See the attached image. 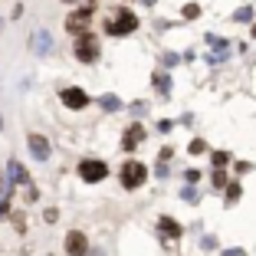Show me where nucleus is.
I'll list each match as a JSON object with an SVG mask.
<instances>
[{
    "mask_svg": "<svg viewBox=\"0 0 256 256\" xmlns=\"http://www.w3.org/2000/svg\"><path fill=\"white\" fill-rule=\"evenodd\" d=\"M138 30V16L132 10H115L112 16L106 20V33L108 36H128V33Z\"/></svg>",
    "mask_w": 256,
    "mask_h": 256,
    "instance_id": "nucleus-1",
    "label": "nucleus"
},
{
    "mask_svg": "<svg viewBox=\"0 0 256 256\" xmlns=\"http://www.w3.org/2000/svg\"><path fill=\"white\" fill-rule=\"evenodd\" d=\"M144 178H148V171H144L142 161H125V164H122V188L135 190V188L144 184Z\"/></svg>",
    "mask_w": 256,
    "mask_h": 256,
    "instance_id": "nucleus-2",
    "label": "nucleus"
},
{
    "mask_svg": "<svg viewBox=\"0 0 256 256\" xmlns=\"http://www.w3.org/2000/svg\"><path fill=\"white\" fill-rule=\"evenodd\" d=\"M76 60L79 62H96L98 60V40L92 33H79V40H76Z\"/></svg>",
    "mask_w": 256,
    "mask_h": 256,
    "instance_id": "nucleus-3",
    "label": "nucleus"
},
{
    "mask_svg": "<svg viewBox=\"0 0 256 256\" xmlns=\"http://www.w3.org/2000/svg\"><path fill=\"white\" fill-rule=\"evenodd\" d=\"M106 174H108L106 161H92V158H86L82 164H79V178H82V181H89V184L106 181Z\"/></svg>",
    "mask_w": 256,
    "mask_h": 256,
    "instance_id": "nucleus-4",
    "label": "nucleus"
},
{
    "mask_svg": "<svg viewBox=\"0 0 256 256\" xmlns=\"http://www.w3.org/2000/svg\"><path fill=\"white\" fill-rule=\"evenodd\" d=\"M89 26H92V10H72V14L66 16V30L69 33H89Z\"/></svg>",
    "mask_w": 256,
    "mask_h": 256,
    "instance_id": "nucleus-5",
    "label": "nucleus"
},
{
    "mask_svg": "<svg viewBox=\"0 0 256 256\" xmlns=\"http://www.w3.org/2000/svg\"><path fill=\"white\" fill-rule=\"evenodd\" d=\"M66 253L69 256H89V240L82 230H69L66 234Z\"/></svg>",
    "mask_w": 256,
    "mask_h": 256,
    "instance_id": "nucleus-6",
    "label": "nucleus"
},
{
    "mask_svg": "<svg viewBox=\"0 0 256 256\" xmlns=\"http://www.w3.org/2000/svg\"><path fill=\"white\" fill-rule=\"evenodd\" d=\"M62 106L66 108H86L89 106V96L79 86H69V89H62Z\"/></svg>",
    "mask_w": 256,
    "mask_h": 256,
    "instance_id": "nucleus-7",
    "label": "nucleus"
},
{
    "mask_svg": "<svg viewBox=\"0 0 256 256\" xmlns=\"http://www.w3.org/2000/svg\"><path fill=\"white\" fill-rule=\"evenodd\" d=\"M26 144H30V154L36 161H46V158H50V142H46L43 135H30V138H26Z\"/></svg>",
    "mask_w": 256,
    "mask_h": 256,
    "instance_id": "nucleus-8",
    "label": "nucleus"
},
{
    "mask_svg": "<svg viewBox=\"0 0 256 256\" xmlns=\"http://www.w3.org/2000/svg\"><path fill=\"white\" fill-rule=\"evenodd\" d=\"M142 138H144V125H138V122H135V125L125 132V138H122V148H125V151H135Z\"/></svg>",
    "mask_w": 256,
    "mask_h": 256,
    "instance_id": "nucleus-9",
    "label": "nucleus"
},
{
    "mask_svg": "<svg viewBox=\"0 0 256 256\" xmlns=\"http://www.w3.org/2000/svg\"><path fill=\"white\" fill-rule=\"evenodd\" d=\"M7 178H10V184H20V188H26V184H30V174L23 171L20 161H10V164H7Z\"/></svg>",
    "mask_w": 256,
    "mask_h": 256,
    "instance_id": "nucleus-10",
    "label": "nucleus"
},
{
    "mask_svg": "<svg viewBox=\"0 0 256 256\" xmlns=\"http://www.w3.org/2000/svg\"><path fill=\"white\" fill-rule=\"evenodd\" d=\"M158 230H161L164 240H178V236H181V226H178V220H171V217H161L158 220Z\"/></svg>",
    "mask_w": 256,
    "mask_h": 256,
    "instance_id": "nucleus-11",
    "label": "nucleus"
},
{
    "mask_svg": "<svg viewBox=\"0 0 256 256\" xmlns=\"http://www.w3.org/2000/svg\"><path fill=\"white\" fill-rule=\"evenodd\" d=\"M10 214V178H0V217Z\"/></svg>",
    "mask_w": 256,
    "mask_h": 256,
    "instance_id": "nucleus-12",
    "label": "nucleus"
},
{
    "mask_svg": "<svg viewBox=\"0 0 256 256\" xmlns=\"http://www.w3.org/2000/svg\"><path fill=\"white\" fill-rule=\"evenodd\" d=\"M10 220H14V230L16 234H26V214H7Z\"/></svg>",
    "mask_w": 256,
    "mask_h": 256,
    "instance_id": "nucleus-13",
    "label": "nucleus"
},
{
    "mask_svg": "<svg viewBox=\"0 0 256 256\" xmlns=\"http://www.w3.org/2000/svg\"><path fill=\"white\" fill-rule=\"evenodd\" d=\"M33 50H36V53H46V50H50V36H46V33H36V36H33Z\"/></svg>",
    "mask_w": 256,
    "mask_h": 256,
    "instance_id": "nucleus-14",
    "label": "nucleus"
},
{
    "mask_svg": "<svg viewBox=\"0 0 256 256\" xmlns=\"http://www.w3.org/2000/svg\"><path fill=\"white\" fill-rule=\"evenodd\" d=\"M214 164L226 168V164H230V154H226V151H214Z\"/></svg>",
    "mask_w": 256,
    "mask_h": 256,
    "instance_id": "nucleus-15",
    "label": "nucleus"
},
{
    "mask_svg": "<svg viewBox=\"0 0 256 256\" xmlns=\"http://www.w3.org/2000/svg\"><path fill=\"white\" fill-rule=\"evenodd\" d=\"M188 151H190V154H204V151H207V144H204L200 138H194V142L188 144Z\"/></svg>",
    "mask_w": 256,
    "mask_h": 256,
    "instance_id": "nucleus-16",
    "label": "nucleus"
},
{
    "mask_svg": "<svg viewBox=\"0 0 256 256\" xmlns=\"http://www.w3.org/2000/svg\"><path fill=\"white\" fill-rule=\"evenodd\" d=\"M250 16H253V10H250V7H240V10H236V14H234V20H240V23H246V20H250Z\"/></svg>",
    "mask_w": 256,
    "mask_h": 256,
    "instance_id": "nucleus-17",
    "label": "nucleus"
},
{
    "mask_svg": "<svg viewBox=\"0 0 256 256\" xmlns=\"http://www.w3.org/2000/svg\"><path fill=\"white\" fill-rule=\"evenodd\" d=\"M184 16H188V20H194V16H200V7H197V4H188V7H184Z\"/></svg>",
    "mask_w": 256,
    "mask_h": 256,
    "instance_id": "nucleus-18",
    "label": "nucleus"
},
{
    "mask_svg": "<svg viewBox=\"0 0 256 256\" xmlns=\"http://www.w3.org/2000/svg\"><path fill=\"white\" fill-rule=\"evenodd\" d=\"M154 86H158V89L168 96V76H164V72H158V76H154Z\"/></svg>",
    "mask_w": 256,
    "mask_h": 256,
    "instance_id": "nucleus-19",
    "label": "nucleus"
},
{
    "mask_svg": "<svg viewBox=\"0 0 256 256\" xmlns=\"http://www.w3.org/2000/svg\"><path fill=\"white\" fill-rule=\"evenodd\" d=\"M102 108H108V112H115V108H118V98L106 96V98H102Z\"/></svg>",
    "mask_w": 256,
    "mask_h": 256,
    "instance_id": "nucleus-20",
    "label": "nucleus"
},
{
    "mask_svg": "<svg viewBox=\"0 0 256 256\" xmlns=\"http://www.w3.org/2000/svg\"><path fill=\"white\" fill-rule=\"evenodd\" d=\"M56 217H60V214H56V207H50V210L43 214V220H46V224H56Z\"/></svg>",
    "mask_w": 256,
    "mask_h": 256,
    "instance_id": "nucleus-21",
    "label": "nucleus"
},
{
    "mask_svg": "<svg viewBox=\"0 0 256 256\" xmlns=\"http://www.w3.org/2000/svg\"><path fill=\"white\" fill-rule=\"evenodd\" d=\"M184 178H188V184H197L200 181V171H184Z\"/></svg>",
    "mask_w": 256,
    "mask_h": 256,
    "instance_id": "nucleus-22",
    "label": "nucleus"
},
{
    "mask_svg": "<svg viewBox=\"0 0 256 256\" xmlns=\"http://www.w3.org/2000/svg\"><path fill=\"white\" fill-rule=\"evenodd\" d=\"M226 197H230V200H236V197H240V188H236V184H230V188H226Z\"/></svg>",
    "mask_w": 256,
    "mask_h": 256,
    "instance_id": "nucleus-23",
    "label": "nucleus"
},
{
    "mask_svg": "<svg viewBox=\"0 0 256 256\" xmlns=\"http://www.w3.org/2000/svg\"><path fill=\"white\" fill-rule=\"evenodd\" d=\"M214 184H217V188H224V184H226V174L217 171V174H214Z\"/></svg>",
    "mask_w": 256,
    "mask_h": 256,
    "instance_id": "nucleus-24",
    "label": "nucleus"
},
{
    "mask_svg": "<svg viewBox=\"0 0 256 256\" xmlns=\"http://www.w3.org/2000/svg\"><path fill=\"white\" fill-rule=\"evenodd\" d=\"M224 256H243V250H226Z\"/></svg>",
    "mask_w": 256,
    "mask_h": 256,
    "instance_id": "nucleus-25",
    "label": "nucleus"
},
{
    "mask_svg": "<svg viewBox=\"0 0 256 256\" xmlns=\"http://www.w3.org/2000/svg\"><path fill=\"white\" fill-rule=\"evenodd\" d=\"M144 4H148V7H151V4H154V0H144Z\"/></svg>",
    "mask_w": 256,
    "mask_h": 256,
    "instance_id": "nucleus-26",
    "label": "nucleus"
},
{
    "mask_svg": "<svg viewBox=\"0 0 256 256\" xmlns=\"http://www.w3.org/2000/svg\"><path fill=\"white\" fill-rule=\"evenodd\" d=\"M62 4H76V0H62Z\"/></svg>",
    "mask_w": 256,
    "mask_h": 256,
    "instance_id": "nucleus-27",
    "label": "nucleus"
},
{
    "mask_svg": "<svg viewBox=\"0 0 256 256\" xmlns=\"http://www.w3.org/2000/svg\"><path fill=\"white\" fill-rule=\"evenodd\" d=\"M253 36H256V23H253Z\"/></svg>",
    "mask_w": 256,
    "mask_h": 256,
    "instance_id": "nucleus-28",
    "label": "nucleus"
},
{
    "mask_svg": "<svg viewBox=\"0 0 256 256\" xmlns=\"http://www.w3.org/2000/svg\"><path fill=\"white\" fill-rule=\"evenodd\" d=\"M0 125H4V122H0Z\"/></svg>",
    "mask_w": 256,
    "mask_h": 256,
    "instance_id": "nucleus-29",
    "label": "nucleus"
}]
</instances>
